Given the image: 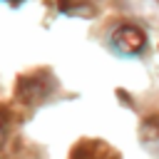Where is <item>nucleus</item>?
<instances>
[{"label": "nucleus", "instance_id": "nucleus-1", "mask_svg": "<svg viewBox=\"0 0 159 159\" xmlns=\"http://www.w3.org/2000/svg\"><path fill=\"white\" fill-rule=\"evenodd\" d=\"M109 42H112V50L114 52H119L124 57H132V55H139L147 47V35L137 25H119L112 32Z\"/></svg>", "mask_w": 159, "mask_h": 159}, {"label": "nucleus", "instance_id": "nucleus-2", "mask_svg": "<svg viewBox=\"0 0 159 159\" xmlns=\"http://www.w3.org/2000/svg\"><path fill=\"white\" fill-rule=\"evenodd\" d=\"M70 159H119V154L99 139H82L72 147Z\"/></svg>", "mask_w": 159, "mask_h": 159}]
</instances>
